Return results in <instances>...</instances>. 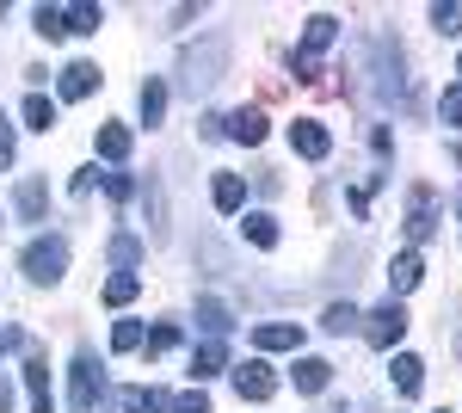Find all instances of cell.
Wrapping results in <instances>:
<instances>
[{
	"label": "cell",
	"mask_w": 462,
	"mask_h": 413,
	"mask_svg": "<svg viewBox=\"0 0 462 413\" xmlns=\"http://www.w3.org/2000/svg\"><path fill=\"white\" fill-rule=\"evenodd\" d=\"M222 371H228V345H222V340H204L198 352H191V377H198V382L222 377Z\"/></svg>",
	"instance_id": "obj_16"
},
{
	"label": "cell",
	"mask_w": 462,
	"mask_h": 413,
	"mask_svg": "<svg viewBox=\"0 0 462 413\" xmlns=\"http://www.w3.org/2000/svg\"><path fill=\"white\" fill-rule=\"evenodd\" d=\"M235 395H241V401H272V395H278V377H272V364H265V358H247V364H235Z\"/></svg>",
	"instance_id": "obj_7"
},
{
	"label": "cell",
	"mask_w": 462,
	"mask_h": 413,
	"mask_svg": "<svg viewBox=\"0 0 462 413\" xmlns=\"http://www.w3.org/2000/svg\"><path fill=\"white\" fill-rule=\"evenodd\" d=\"M431 25H438L444 37H462V0H450V6L438 0V6H431Z\"/></svg>",
	"instance_id": "obj_31"
},
{
	"label": "cell",
	"mask_w": 462,
	"mask_h": 413,
	"mask_svg": "<svg viewBox=\"0 0 462 413\" xmlns=\"http://www.w3.org/2000/svg\"><path fill=\"white\" fill-rule=\"evenodd\" d=\"M457 74H462V56H457Z\"/></svg>",
	"instance_id": "obj_42"
},
{
	"label": "cell",
	"mask_w": 462,
	"mask_h": 413,
	"mask_svg": "<svg viewBox=\"0 0 462 413\" xmlns=\"http://www.w3.org/2000/svg\"><path fill=\"white\" fill-rule=\"evenodd\" d=\"M241 235H247V241L259 247V253H272V247H278V216H265V210H253L247 222H241Z\"/></svg>",
	"instance_id": "obj_22"
},
{
	"label": "cell",
	"mask_w": 462,
	"mask_h": 413,
	"mask_svg": "<svg viewBox=\"0 0 462 413\" xmlns=\"http://www.w3.org/2000/svg\"><path fill=\"white\" fill-rule=\"evenodd\" d=\"M93 185H99V167H80V173H74V185H69V192H74V198H87Z\"/></svg>",
	"instance_id": "obj_36"
},
{
	"label": "cell",
	"mask_w": 462,
	"mask_h": 413,
	"mask_svg": "<svg viewBox=\"0 0 462 413\" xmlns=\"http://www.w3.org/2000/svg\"><path fill=\"white\" fill-rule=\"evenodd\" d=\"M222 136L259 148V142H265V111H259V105H241V111H228V117H222Z\"/></svg>",
	"instance_id": "obj_10"
},
{
	"label": "cell",
	"mask_w": 462,
	"mask_h": 413,
	"mask_svg": "<svg viewBox=\"0 0 462 413\" xmlns=\"http://www.w3.org/2000/svg\"><path fill=\"white\" fill-rule=\"evenodd\" d=\"M389 377H394V395H420V389H426V364H420L413 352H394Z\"/></svg>",
	"instance_id": "obj_15"
},
{
	"label": "cell",
	"mask_w": 462,
	"mask_h": 413,
	"mask_svg": "<svg viewBox=\"0 0 462 413\" xmlns=\"http://www.w3.org/2000/svg\"><path fill=\"white\" fill-rule=\"evenodd\" d=\"M401 333H407V309H401V303H383L376 314H364V340L376 345V352H394Z\"/></svg>",
	"instance_id": "obj_6"
},
{
	"label": "cell",
	"mask_w": 462,
	"mask_h": 413,
	"mask_svg": "<svg viewBox=\"0 0 462 413\" xmlns=\"http://www.w3.org/2000/svg\"><path fill=\"white\" fill-rule=\"evenodd\" d=\"M93 148H99L106 161H124V155H130V130H124V124H99V136H93Z\"/></svg>",
	"instance_id": "obj_25"
},
{
	"label": "cell",
	"mask_w": 462,
	"mask_h": 413,
	"mask_svg": "<svg viewBox=\"0 0 462 413\" xmlns=\"http://www.w3.org/2000/svg\"><path fill=\"white\" fill-rule=\"evenodd\" d=\"M290 148H296L302 161H327V155H333V136H327L320 117H296V124H290Z\"/></svg>",
	"instance_id": "obj_9"
},
{
	"label": "cell",
	"mask_w": 462,
	"mask_h": 413,
	"mask_svg": "<svg viewBox=\"0 0 462 413\" xmlns=\"http://www.w3.org/2000/svg\"><path fill=\"white\" fill-rule=\"evenodd\" d=\"M0 413H13V382L0 377Z\"/></svg>",
	"instance_id": "obj_40"
},
{
	"label": "cell",
	"mask_w": 462,
	"mask_h": 413,
	"mask_svg": "<svg viewBox=\"0 0 462 413\" xmlns=\"http://www.w3.org/2000/svg\"><path fill=\"white\" fill-rule=\"evenodd\" d=\"M99 179H106V192L117 198V204H124V198H136V179H130V173H99Z\"/></svg>",
	"instance_id": "obj_33"
},
{
	"label": "cell",
	"mask_w": 462,
	"mask_h": 413,
	"mask_svg": "<svg viewBox=\"0 0 462 413\" xmlns=\"http://www.w3.org/2000/svg\"><path fill=\"white\" fill-rule=\"evenodd\" d=\"M99 25H106V13H99V6H93V0H80V6H69V32L93 37V32H99Z\"/></svg>",
	"instance_id": "obj_27"
},
{
	"label": "cell",
	"mask_w": 462,
	"mask_h": 413,
	"mask_svg": "<svg viewBox=\"0 0 462 413\" xmlns=\"http://www.w3.org/2000/svg\"><path fill=\"white\" fill-rule=\"evenodd\" d=\"M198 136H210V142L222 136V117H216V111H204V117H198Z\"/></svg>",
	"instance_id": "obj_39"
},
{
	"label": "cell",
	"mask_w": 462,
	"mask_h": 413,
	"mask_svg": "<svg viewBox=\"0 0 462 413\" xmlns=\"http://www.w3.org/2000/svg\"><path fill=\"white\" fill-rule=\"evenodd\" d=\"M19 272L32 277V284H62V272H69V241L62 235H37L19 253Z\"/></svg>",
	"instance_id": "obj_3"
},
{
	"label": "cell",
	"mask_w": 462,
	"mask_h": 413,
	"mask_svg": "<svg viewBox=\"0 0 462 413\" xmlns=\"http://www.w3.org/2000/svg\"><path fill=\"white\" fill-rule=\"evenodd\" d=\"M457 216H462V185H457Z\"/></svg>",
	"instance_id": "obj_41"
},
{
	"label": "cell",
	"mask_w": 462,
	"mask_h": 413,
	"mask_svg": "<svg viewBox=\"0 0 462 413\" xmlns=\"http://www.w3.org/2000/svg\"><path fill=\"white\" fill-rule=\"evenodd\" d=\"M290 377H296L302 395H320V389L333 382V364H327V358H296V371H290Z\"/></svg>",
	"instance_id": "obj_19"
},
{
	"label": "cell",
	"mask_w": 462,
	"mask_h": 413,
	"mask_svg": "<svg viewBox=\"0 0 462 413\" xmlns=\"http://www.w3.org/2000/svg\"><path fill=\"white\" fill-rule=\"evenodd\" d=\"M253 345H259V352H296V345H302V327L265 321V327H253Z\"/></svg>",
	"instance_id": "obj_14"
},
{
	"label": "cell",
	"mask_w": 462,
	"mask_h": 413,
	"mask_svg": "<svg viewBox=\"0 0 462 413\" xmlns=\"http://www.w3.org/2000/svg\"><path fill=\"white\" fill-rule=\"evenodd\" d=\"M99 87V62H69L62 69V99H93Z\"/></svg>",
	"instance_id": "obj_17"
},
{
	"label": "cell",
	"mask_w": 462,
	"mask_h": 413,
	"mask_svg": "<svg viewBox=\"0 0 462 413\" xmlns=\"http://www.w3.org/2000/svg\"><path fill=\"white\" fill-rule=\"evenodd\" d=\"M25 389H32V413H56V389H50V358L25 345Z\"/></svg>",
	"instance_id": "obj_8"
},
{
	"label": "cell",
	"mask_w": 462,
	"mask_h": 413,
	"mask_svg": "<svg viewBox=\"0 0 462 413\" xmlns=\"http://www.w3.org/2000/svg\"><path fill=\"white\" fill-rule=\"evenodd\" d=\"M111 352H143V321H117L111 327Z\"/></svg>",
	"instance_id": "obj_32"
},
{
	"label": "cell",
	"mask_w": 462,
	"mask_h": 413,
	"mask_svg": "<svg viewBox=\"0 0 462 413\" xmlns=\"http://www.w3.org/2000/svg\"><path fill=\"white\" fill-rule=\"evenodd\" d=\"M32 32L50 37V43H62V37H69V6H37V13H32Z\"/></svg>",
	"instance_id": "obj_21"
},
{
	"label": "cell",
	"mask_w": 462,
	"mask_h": 413,
	"mask_svg": "<svg viewBox=\"0 0 462 413\" xmlns=\"http://www.w3.org/2000/svg\"><path fill=\"white\" fill-rule=\"evenodd\" d=\"M173 345H179V327H173V321H161V327H148V333H143V352H148V358H161V352H173Z\"/></svg>",
	"instance_id": "obj_29"
},
{
	"label": "cell",
	"mask_w": 462,
	"mask_h": 413,
	"mask_svg": "<svg viewBox=\"0 0 462 413\" xmlns=\"http://www.w3.org/2000/svg\"><path fill=\"white\" fill-rule=\"evenodd\" d=\"M136 290H143V277H136V272H111V277H106V303H111V309L136 303Z\"/></svg>",
	"instance_id": "obj_26"
},
{
	"label": "cell",
	"mask_w": 462,
	"mask_h": 413,
	"mask_svg": "<svg viewBox=\"0 0 462 413\" xmlns=\"http://www.w3.org/2000/svg\"><path fill=\"white\" fill-rule=\"evenodd\" d=\"M444 124H462V87L444 93Z\"/></svg>",
	"instance_id": "obj_37"
},
{
	"label": "cell",
	"mask_w": 462,
	"mask_h": 413,
	"mask_svg": "<svg viewBox=\"0 0 462 413\" xmlns=\"http://www.w3.org/2000/svg\"><path fill=\"white\" fill-rule=\"evenodd\" d=\"M438 413H450V408H438Z\"/></svg>",
	"instance_id": "obj_43"
},
{
	"label": "cell",
	"mask_w": 462,
	"mask_h": 413,
	"mask_svg": "<svg viewBox=\"0 0 462 413\" xmlns=\"http://www.w3.org/2000/svg\"><path fill=\"white\" fill-rule=\"evenodd\" d=\"M222 62H228V43H222V37H210L204 50H185V62H179V69H185V87L198 93V87L222 80Z\"/></svg>",
	"instance_id": "obj_4"
},
{
	"label": "cell",
	"mask_w": 462,
	"mask_h": 413,
	"mask_svg": "<svg viewBox=\"0 0 462 413\" xmlns=\"http://www.w3.org/2000/svg\"><path fill=\"white\" fill-rule=\"evenodd\" d=\"M210 204L222 210V216H235V210L247 204V179H241V173H216L210 179Z\"/></svg>",
	"instance_id": "obj_13"
},
{
	"label": "cell",
	"mask_w": 462,
	"mask_h": 413,
	"mask_svg": "<svg viewBox=\"0 0 462 413\" xmlns=\"http://www.w3.org/2000/svg\"><path fill=\"white\" fill-rule=\"evenodd\" d=\"M173 401L161 389H117V413H167Z\"/></svg>",
	"instance_id": "obj_20"
},
{
	"label": "cell",
	"mask_w": 462,
	"mask_h": 413,
	"mask_svg": "<svg viewBox=\"0 0 462 413\" xmlns=\"http://www.w3.org/2000/svg\"><path fill=\"white\" fill-rule=\"evenodd\" d=\"M320 327H327V333L339 340V333H357V327H364V314H357L352 303H327V314H320Z\"/></svg>",
	"instance_id": "obj_23"
},
{
	"label": "cell",
	"mask_w": 462,
	"mask_h": 413,
	"mask_svg": "<svg viewBox=\"0 0 462 413\" xmlns=\"http://www.w3.org/2000/svg\"><path fill=\"white\" fill-rule=\"evenodd\" d=\"M13 155H19V136H13V124H6V111H0V167H13Z\"/></svg>",
	"instance_id": "obj_34"
},
{
	"label": "cell",
	"mask_w": 462,
	"mask_h": 413,
	"mask_svg": "<svg viewBox=\"0 0 462 413\" xmlns=\"http://www.w3.org/2000/svg\"><path fill=\"white\" fill-rule=\"evenodd\" d=\"M99 401H106V371H99V358L80 345L69 364V408L74 413H99Z\"/></svg>",
	"instance_id": "obj_2"
},
{
	"label": "cell",
	"mask_w": 462,
	"mask_h": 413,
	"mask_svg": "<svg viewBox=\"0 0 462 413\" xmlns=\"http://www.w3.org/2000/svg\"><path fill=\"white\" fill-rule=\"evenodd\" d=\"M161 117H167V80H154V74H148V80H143V124L154 130Z\"/></svg>",
	"instance_id": "obj_24"
},
{
	"label": "cell",
	"mask_w": 462,
	"mask_h": 413,
	"mask_svg": "<svg viewBox=\"0 0 462 413\" xmlns=\"http://www.w3.org/2000/svg\"><path fill=\"white\" fill-rule=\"evenodd\" d=\"M420 277H426V259H420V247H407V253H394V266H389V303H401L407 290H420Z\"/></svg>",
	"instance_id": "obj_11"
},
{
	"label": "cell",
	"mask_w": 462,
	"mask_h": 413,
	"mask_svg": "<svg viewBox=\"0 0 462 413\" xmlns=\"http://www.w3.org/2000/svg\"><path fill=\"white\" fill-rule=\"evenodd\" d=\"M13 210H19V222H43V216H50V185H43V179H19Z\"/></svg>",
	"instance_id": "obj_12"
},
{
	"label": "cell",
	"mask_w": 462,
	"mask_h": 413,
	"mask_svg": "<svg viewBox=\"0 0 462 413\" xmlns=\"http://www.w3.org/2000/svg\"><path fill=\"white\" fill-rule=\"evenodd\" d=\"M438 235V198H431V185H413L407 192V241L426 247Z\"/></svg>",
	"instance_id": "obj_5"
},
{
	"label": "cell",
	"mask_w": 462,
	"mask_h": 413,
	"mask_svg": "<svg viewBox=\"0 0 462 413\" xmlns=\"http://www.w3.org/2000/svg\"><path fill=\"white\" fill-rule=\"evenodd\" d=\"M339 43V19L333 13H315L309 19V32H302V50L290 56V69H296V80H320V56Z\"/></svg>",
	"instance_id": "obj_1"
},
{
	"label": "cell",
	"mask_w": 462,
	"mask_h": 413,
	"mask_svg": "<svg viewBox=\"0 0 462 413\" xmlns=\"http://www.w3.org/2000/svg\"><path fill=\"white\" fill-rule=\"evenodd\" d=\"M25 130H56V105L43 99V93L25 99Z\"/></svg>",
	"instance_id": "obj_28"
},
{
	"label": "cell",
	"mask_w": 462,
	"mask_h": 413,
	"mask_svg": "<svg viewBox=\"0 0 462 413\" xmlns=\"http://www.w3.org/2000/svg\"><path fill=\"white\" fill-rule=\"evenodd\" d=\"M19 345H25V333H19V327H0V358H6V352H19Z\"/></svg>",
	"instance_id": "obj_38"
},
{
	"label": "cell",
	"mask_w": 462,
	"mask_h": 413,
	"mask_svg": "<svg viewBox=\"0 0 462 413\" xmlns=\"http://www.w3.org/2000/svg\"><path fill=\"white\" fill-rule=\"evenodd\" d=\"M173 413H210V395L191 389V395H179V401H173Z\"/></svg>",
	"instance_id": "obj_35"
},
{
	"label": "cell",
	"mask_w": 462,
	"mask_h": 413,
	"mask_svg": "<svg viewBox=\"0 0 462 413\" xmlns=\"http://www.w3.org/2000/svg\"><path fill=\"white\" fill-rule=\"evenodd\" d=\"M198 327H204L210 340H222V333L235 327V314H228V303H222V296H198Z\"/></svg>",
	"instance_id": "obj_18"
},
{
	"label": "cell",
	"mask_w": 462,
	"mask_h": 413,
	"mask_svg": "<svg viewBox=\"0 0 462 413\" xmlns=\"http://www.w3.org/2000/svg\"><path fill=\"white\" fill-rule=\"evenodd\" d=\"M136 259H143V241H136V235H111V266H117V272H130Z\"/></svg>",
	"instance_id": "obj_30"
}]
</instances>
